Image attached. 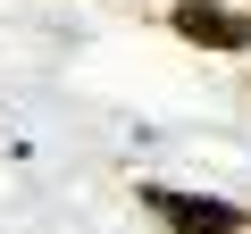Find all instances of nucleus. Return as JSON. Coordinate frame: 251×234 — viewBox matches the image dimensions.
<instances>
[{"label":"nucleus","instance_id":"obj_1","mask_svg":"<svg viewBox=\"0 0 251 234\" xmlns=\"http://www.w3.org/2000/svg\"><path fill=\"white\" fill-rule=\"evenodd\" d=\"M143 209H151L168 234H243V209H234V201H209V192H168V184H143Z\"/></svg>","mask_w":251,"mask_h":234},{"label":"nucleus","instance_id":"obj_2","mask_svg":"<svg viewBox=\"0 0 251 234\" xmlns=\"http://www.w3.org/2000/svg\"><path fill=\"white\" fill-rule=\"evenodd\" d=\"M176 34L201 42V50H251V17L218 9V0H176Z\"/></svg>","mask_w":251,"mask_h":234}]
</instances>
